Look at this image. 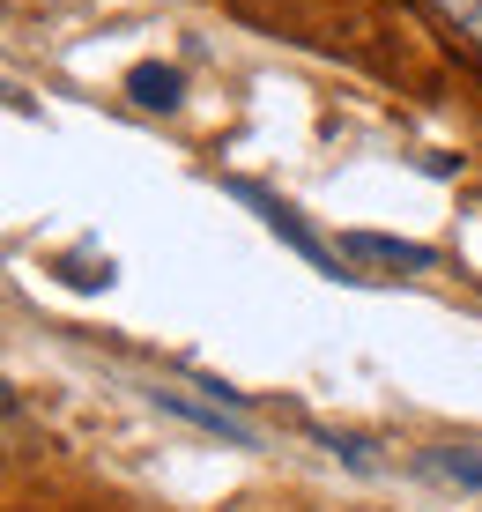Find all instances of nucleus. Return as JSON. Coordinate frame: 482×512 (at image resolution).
<instances>
[{"label":"nucleus","mask_w":482,"mask_h":512,"mask_svg":"<svg viewBox=\"0 0 482 512\" xmlns=\"http://www.w3.org/2000/svg\"><path fill=\"white\" fill-rule=\"evenodd\" d=\"M149 409H164L178 423H193V431H208V438H223V446H245L253 453L260 446V431L245 423L230 401H193V394H178V386H149Z\"/></svg>","instance_id":"f257e3e1"},{"label":"nucleus","mask_w":482,"mask_h":512,"mask_svg":"<svg viewBox=\"0 0 482 512\" xmlns=\"http://www.w3.org/2000/svg\"><path fill=\"white\" fill-rule=\"evenodd\" d=\"M230 193H238V201H245V208H260V223H267V231H275V238H290V245H297V253H305V260H312V268H319V275H342V282H356V275L342 268V260H334V253H327V245H319V238L305 231V216H297V208H290V201H275V193H260V186H245V179H230Z\"/></svg>","instance_id":"f03ea898"},{"label":"nucleus","mask_w":482,"mask_h":512,"mask_svg":"<svg viewBox=\"0 0 482 512\" xmlns=\"http://www.w3.org/2000/svg\"><path fill=\"white\" fill-rule=\"evenodd\" d=\"M416 475H431L445 490H482V446H423Z\"/></svg>","instance_id":"7ed1b4c3"},{"label":"nucleus","mask_w":482,"mask_h":512,"mask_svg":"<svg viewBox=\"0 0 482 512\" xmlns=\"http://www.w3.org/2000/svg\"><path fill=\"white\" fill-rule=\"evenodd\" d=\"M127 97L141 104V112H178V97H186V75H178V67L141 60L134 75H127Z\"/></svg>","instance_id":"20e7f679"},{"label":"nucleus","mask_w":482,"mask_h":512,"mask_svg":"<svg viewBox=\"0 0 482 512\" xmlns=\"http://www.w3.org/2000/svg\"><path fill=\"white\" fill-rule=\"evenodd\" d=\"M349 253L356 260H386V268H438L431 245H408V238H386V231H349Z\"/></svg>","instance_id":"39448f33"},{"label":"nucleus","mask_w":482,"mask_h":512,"mask_svg":"<svg viewBox=\"0 0 482 512\" xmlns=\"http://www.w3.org/2000/svg\"><path fill=\"white\" fill-rule=\"evenodd\" d=\"M319 446H327L342 468H356V475L379 468V446H371V438H356V431H319Z\"/></svg>","instance_id":"423d86ee"},{"label":"nucleus","mask_w":482,"mask_h":512,"mask_svg":"<svg viewBox=\"0 0 482 512\" xmlns=\"http://www.w3.org/2000/svg\"><path fill=\"white\" fill-rule=\"evenodd\" d=\"M431 15H438V23H453L468 45H482V0H431Z\"/></svg>","instance_id":"0eeeda50"}]
</instances>
